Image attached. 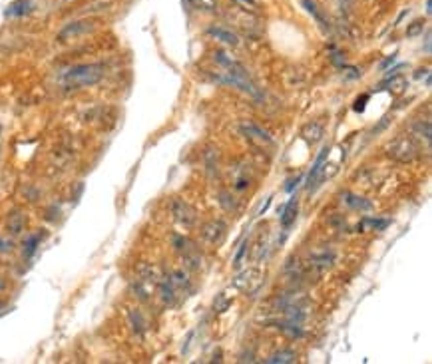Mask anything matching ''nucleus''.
Listing matches in <instances>:
<instances>
[{"label": "nucleus", "instance_id": "f257e3e1", "mask_svg": "<svg viewBox=\"0 0 432 364\" xmlns=\"http://www.w3.org/2000/svg\"><path fill=\"white\" fill-rule=\"evenodd\" d=\"M213 60H215L219 66H223V68L227 70V72H225L227 76H225V78H217V82H221V84H231V86H235V88L247 92L249 96L259 98V92H257L255 86L249 82L247 70L243 68V64H239L237 60H233L231 56H227V54L221 52V50H217V52L213 54Z\"/></svg>", "mask_w": 432, "mask_h": 364}, {"label": "nucleus", "instance_id": "f03ea898", "mask_svg": "<svg viewBox=\"0 0 432 364\" xmlns=\"http://www.w3.org/2000/svg\"><path fill=\"white\" fill-rule=\"evenodd\" d=\"M104 78L102 64H80L62 74V84L66 88H86L94 86Z\"/></svg>", "mask_w": 432, "mask_h": 364}, {"label": "nucleus", "instance_id": "7ed1b4c3", "mask_svg": "<svg viewBox=\"0 0 432 364\" xmlns=\"http://www.w3.org/2000/svg\"><path fill=\"white\" fill-rule=\"evenodd\" d=\"M389 156H393L399 162H413L417 158V146L411 138H399L391 144Z\"/></svg>", "mask_w": 432, "mask_h": 364}, {"label": "nucleus", "instance_id": "20e7f679", "mask_svg": "<svg viewBox=\"0 0 432 364\" xmlns=\"http://www.w3.org/2000/svg\"><path fill=\"white\" fill-rule=\"evenodd\" d=\"M92 28H94V24H92L90 20H78V22H70V24H66V26L60 30V34H58V40H60V42H66V40L78 38V36H82V34L90 32Z\"/></svg>", "mask_w": 432, "mask_h": 364}, {"label": "nucleus", "instance_id": "39448f33", "mask_svg": "<svg viewBox=\"0 0 432 364\" xmlns=\"http://www.w3.org/2000/svg\"><path fill=\"white\" fill-rule=\"evenodd\" d=\"M203 237L209 245H219L225 237V223L221 221H211L203 227Z\"/></svg>", "mask_w": 432, "mask_h": 364}, {"label": "nucleus", "instance_id": "423d86ee", "mask_svg": "<svg viewBox=\"0 0 432 364\" xmlns=\"http://www.w3.org/2000/svg\"><path fill=\"white\" fill-rule=\"evenodd\" d=\"M241 132H243L245 136L257 140V142H263V144H271V142H273L271 136H269V132L263 130L261 126L253 124V122H243V124H241Z\"/></svg>", "mask_w": 432, "mask_h": 364}, {"label": "nucleus", "instance_id": "0eeeda50", "mask_svg": "<svg viewBox=\"0 0 432 364\" xmlns=\"http://www.w3.org/2000/svg\"><path fill=\"white\" fill-rule=\"evenodd\" d=\"M181 293L177 291V287L173 285V281L169 279V277H165L161 283H159V297H161V301L165 303V305H175V301H177V297H179Z\"/></svg>", "mask_w": 432, "mask_h": 364}, {"label": "nucleus", "instance_id": "6e6552de", "mask_svg": "<svg viewBox=\"0 0 432 364\" xmlns=\"http://www.w3.org/2000/svg\"><path fill=\"white\" fill-rule=\"evenodd\" d=\"M171 213L175 215V219L179 221V223H183L185 227H189V225H193V221H195V215H193V211L183 203V201H173L171 203Z\"/></svg>", "mask_w": 432, "mask_h": 364}, {"label": "nucleus", "instance_id": "1a4fd4ad", "mask_svg": "<svg viewBox=\"0 0 432 364\" xmlns=\"http://www.w3.org/2000/svg\"><path fill=\"white\" fill-rule=\"evenodd\" d=\"M207 34H209L211 38H215V40L227 44V46H237V44H239V38H237L233 32H229V30H225V28H219V26L207 28Z\"/></svg>", "mask_w": 432, "mask_h": 364}, {"label": "nucleus", "instance_id": "9d476101", "mask_svg": "<svg viewBox=\"0 0 432 364\" xmlns=\"http://www.w3.org/2000/svg\"><path fill=\"white\" fill-rule=\"evenodd\" d=\"M327 156H329V148L321 150L319 158L315 160V164H313V168H311V172H309V176H307V189H309V191L313 189V185H315V182H317V176L321 174V170H323V164H325Z\"/></svg>", "mask_w": 432, "mask_h": 364}, {"label": "nucleus", "instance_id": "9b49d317", "mask_svg": "<svg viewBox=\"0 0 432 364\" xmlns=\"http://www.w3.org/2000/svg\"><path fill=\"white\" fill-rule=\"evenodd\" d=\"M32 8H34L32 0H16V2H12V4L6 8V16H10V18H18V16L28 14Z\"/></svg>", "mask_w": 432, "mask_h": 364}, {"label": "nucleus", "instance_id": "f8f14e48", "mask_svg": "<svg viewBox=\"0 0 432 364\" xmlns=\"http://www.w3.org/2000/svg\"><path fill=\"white\" fill-rule=\"evenodd\" d=\"M389 225H391L389 219H375V217H367V219H363V221L357 225V231H367V229H371V231H385Z\"/></svg>", "mask_w": 432, "mask_h": 364}, {"label": "nucleus", "instance_id": "ddd939ff", "mask_svg": "<svg viewBox=\"0 0 432 364\" xmlns=\"http://www.w3.org/2000/svg\"><path fill=\"white\" fill-rule=\"evenodd\" d=\"M295 219H297V199L293 197L281 209V225H283V229H289L295 223Z\"/></svg>", "mask_w": 432, "mask_h": 364}, {"label": "nucleus", "instance_id": "4468645a", "mask_svg": "<svg viewBox=\"0 0 432 364\" xmlns=\"http://www.w3.org/2000/svg\"><path fill=\"white\" fill-rule=\"evenodd\" d=\"M128 319H130L132 329H134L138 335H144L145 329H147V323H145V319L142 317V313H140L138 309H132V311L128 313Z\"/></svg>", "mask_w": 432, "mask_h": 364}, {"label": "nucleus", "instance_id": "2eb2a0df", "mask_svg": "<svg viewBox=\"0 0 432 364\" xmlns=\"http://www.w3.org/2000/svg\"><path fill=\"white\" fill-rule=\"evenodd\" d=\"M297 361V353L295 351H279V353H275V355H271L265 363L269 364H289V363H295Z\"/></svg>", "mask_w": 432, "mask_h": 364}, {"label": "nucleus", "instance_id": "dca6fc26", "mask_svg": "<svg viewBox=\"0 0 432 364\" xmlns=\"http://www.w3.org/2000/svg\"><path fill=\"white\" fill-rule=\"evenodd\" d=\"M345 203L349 207H353V209H359V211H369L373 207L371 201H365V199H361L357 195H351V193H345Z\"/></svg>", "mask_w": 432, "mask_h": 364}, {"label": "nucleus", "instance_id": "f3484780", "mask_svg": "<svg viewBox=\"0 0 432 364\" xmlns=\"http://www.w3.org/2000/svg\"><path fill=\"white\" fill-rule=\"evenodd\" d=\"M303 136H305V140H307V142H311V144H317V142L323 138V126H321V124H317V122H313L311 126H307V130L303 132Z\"/></svg>", "mask_w": 432, "mask_h": 364}, {"label": "nucleus", "instance_id": "a211bd4d", "mask_svg": "<svg viewBox=\"0 0 432 364\" xmlns=\"http://www.w3.org/2000/svg\"><path fill=\"white\" fill-rule=\"evenodd\" d=\"M8 231L10 233H22V229H24V215L20 213V211H16V213H12L10 217H8Z\"/></svg>", "mask_w": 432, "mask_h": 364}, {"label": "nucleus", "instance_id": "6ab92c4d", "mask_svg": "<svg viewBox=\"0 0 432 364\" xmlns=\"http://www.w3.org/2000/svg\"><path fill=\"white\" fill-rule=\"evenodd\" d=\"M381 86H391L389 90L393 92V94H401L409 84H407V80L405 78H401V76H389V80L387 82H383Z\"/></svg>", "mask_w": 432, "mask_h": 364}, {"label": "nucleus", "instance_id": "aec40b11", "mask_svg": "<svg viewBox=\"0 0 432 364\" xmlns=\"http://www.w3.org/2000/svg\"><path fill=\"white\" fill-rule=\"evenodd\" d=\"M415 134H419V138H425L427 140V144L431 146V138H432V132H431V122L427 120V122H419V124H415Z\"/></svg>", "mask_w": 432, "mask_h": 364}, {"label": "nucleus", "instance_id": "412c9836", "mask_svg": "<svg viewBox=\"0 0 432 364\" xmlns=\"http://www.w3.org/2000/svg\"><path fill=\"white\" fill-rule=\"evenodd\" d=\"M40 235H32L26 243H24V257L26 259H30V257H34V253H36V249H38V245H40Z\"/></svg>", "mask_w": 432, "mask_h": 364}, {"label": "nucleus", "instance_id": "4be33fe9", "mask_svg": "<svg viewBox=\"0 0 432 364\" xmlns=\"http://www.w3.org/2000/svg\"><path fill=\"white\" fill-rule=\"evenodd\" d=\"M229 305H231V301L225 297V293H221V295L215 299V303H213V309H215L217 313H223V311H227V309H229Z\"/></svg>", "mask_w": 432, "mask_h": 364}, {"label": "nucleus", "instance_id": "5701e85b", "mask_svg": "<svg viewBox=\"0 0 432 364\" xmlns=\"http://www.w3.org/2000/svg\"><path fill=\"white\" fill-rule=\"evenodd\" d=\"M421 32H423V22L417 20V22H413V26L407 30V36H417V34H421Z\"/></svg>", "mask_w": 432, "mask_h": 364}, {"label": "nucleus", "instance_id": "b1692460", "mask_svg": "<svg viewBox=\"0 0 432 364\" xmlns=\"http://www.w3.org/2000/svg\"><path fill=\"white\" fill-rule=\"evenodd\" d=\"M369 102V94H365V96H361L357 102H355V106H353V110L355 112H365V104Z\"/></svg>", "mask_w": 432, "mask_h": 364}, {"label": "nucleus", "instance_id": "393cba45", "mask_svg": "<svg viewBox=\"0 0 432 364\" xmlns=\"http://www.w3.org/2000/svg\"><path fill=\"white\" fill-rule=\"evenodd\" d=\"M245 251H247V241H245V243L241 245V249H239V253L235 255V263H233L235 267H239V265H241V259H243V255H245Z\"/></svg>", "mask_w": 432, "mask_h": 364}, {"label": "nucleus", "instance_id": "a878e982", "mask_svg": "<svg viewBox=\"0 0 432 364\" xmlns=\"http://www.w3.org/2000/svg\"><path fill=\"white\" fill-rule=\"evenodd\" d=\"M397 62V54H391L389 58H385L383 62H381V70H385V68H389L391 64H395Z\"/></svg>", "mask_w": 432, "mask_h": 364}, {"label": "nucleus", "instance_id": "bb28decb", "mask_svg": "<svg viewBox=\"0 0 432 364\" xmlns=\"http://www.w3.org/2000/svg\"><path fill=\"white\" fill-rule=\"evenodd\" d=\"M8 251H12V243L0 237V253H8Z\"/></svg>", "mask_w": 432, "mask_h": 364}, {"label": "nucleus", "instance_id": "cd10ccee", "mask_svg": "<svg viewBox=\"0 0 432 364\" xmlns=\"http://www.w3.org/2000/svg\"><path fill=\"white\" fill-rule=\"evenodd\" d=\"M301 182V178H295V182H289V185L287 187H285V189H287L289 193H291V191H293V187H297V183Z\"/></svg>", "mask_w": 432, "mask_h": 364}, {"label": "nucleus", "instance_id": "c85d7f7f", "mask_svg": "<svg viewBox=\"0 0 432 364\" xmlns=\"http://www.w3.org/2000/svg\"><path fill=\"white\" fill-rule=\"evenodd\" d=\"M427 54H431V32H427V46H425Z\"/></svg>", "mask_w": 432, "mask_h": 364}, {"label": "nucleus", "instance_id": "c756f323", "mask_svg": "<svg viewBox=\"0 0 432 364\" xmlns=\"http://www.w3.org/2000/svg\"><path fill=\"white\" fill-rule=\"evenodd\" d=\"M432 8H431V0H427V14H431Z\"/></svg>", "mask_w": 432, "mask_h": 364}, {"label": "nucleus", "instance_id": "7c9ffc66", "mask_svg": "<svg viewBox=\"0 0 432 364\" xmlns=\"http://www.w3.org/2000/svg\"><path fill=\"white\" fill-rule=\"evenodd\" d=\"M237 2H245V4H255V0H237Z\"/></svg>", "mask_w": 432, "mask_h": 364}, {"label": "nucleus", "instance_id": "2f4dec72", "mask_svg": "<svg viewBox=\"0 0 432 364\" xmlns=\"http://www.w3.org/2000/svg\"><path fill=\"white\" fill-rule=\"evenodd\" d=\"M4 289V281H2V277H0V291Z\"/></svg>", "mask_w": 432, "mask_h": 364}]
</instances>
